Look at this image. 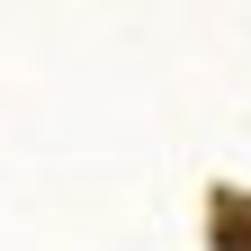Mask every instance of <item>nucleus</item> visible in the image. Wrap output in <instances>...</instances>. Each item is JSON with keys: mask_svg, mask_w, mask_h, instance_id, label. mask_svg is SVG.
Returning a JSON list of instances; mask_svg holds the SVG:
<instances>
[{"mask_svg": "<svg viewBox=\"0 0 251 251\" xmlns=\"http://www.w3.org/2000/svg\"><path fill=\"white\" fill-rule=\"evenodd\" d=\"M215 251H251V198H242V188L215 198Z\"/></svg>", "mask_w": 251, "mask_h": 251, "instance_id": "obj_1", "label": "nucleus"}]
</instances>
